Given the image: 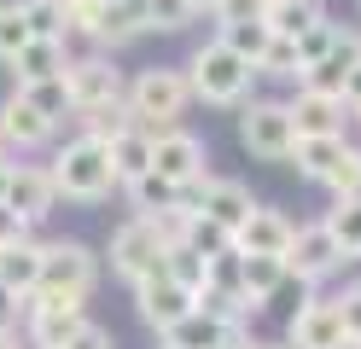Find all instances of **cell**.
Returning <instances> with one entry per match:
<instances>
[{
    "mask_svg": "<svg viewBox=\"0 0 361 349\" xmlns=\"http://www.w3.org/2000/svg\"><path fill=\"white\" fill-rule=\"evenodd\" d=\"M187 70V87H192V105H216V111H239L257 87V64H245L228 41H198L192 59L180 64Z\"/></svg>",
    "mask_w": 361,
    "mask_h": 349,
    "instance_id": "cell-1",
    "label": "cell"
},
{
    "mask_svg": "<svg viewBox=\"0 0 361 349\" xmlns=\"http://www.w3.org/2000/svg\"><path fill=\"white\" fill-rule=\"evenodd\" d=\"M47 175H53V192L71 198V204H105L111 192H117L111 152H105V140H94V134H71V140L53 152Z\"/></svg>",
    "mask_w": 361,
    "mask_h": 349,
    "instance_id": "cell-2",
    "label": "cell"
},
{
    "mask_svg": "<svg viewBox=\"0 0 361 349\" xmlns=\"http://www.w3.org/2000/svg\"><path fill=\"white\" fill-rule=\"evenodd\" d=\"M123 99H128V116L140 128H175L192 111V87H187V70L180 64H146V70L128 76Z\"/></svg>",
    "mask_w": 361,
    "mask_h": 349,
    "instance_id": "cell-3",
    "label": "cell"
},
{
    "mask_svg": "<svg viewBox=\"0 0 361 349\" xmlns=\"http://www.w3.org/2000/svg\"><path fill=\"white\" fill-rule=\"evenodd\" d=\"M41 297H71V302H87L99 291V256L87 250L82 239H53L41 245Z\"/></svg>",
    "mask_w": 361,
    "mask_h": 349,
    "instance_id": "cell-4",
    "label": "cell"
},
{
    "mask_svg": "<svg viewBox=\"0 0 361 349\" xmlns=\"http://www.w3.org/2000/svg\"><path fill=\"white\" fill-rule=\"evenodd\" d=\"M64 87H71V116H94L105 105L123 99L128 76L117 70V53H71V64H64Z\"/></svg>",
    "mask_w": 361,
    "mask_h": 349,
    "instance_id": "cell-5",
    "label": "cell"
},
{
    "mask_svg": "<svg viewBox=\"0 0 361 349\" xmlns=\"http://www.w3.org/2000/svg\"><path fill=\"white\" fill-rule=\"evenodd\" d=\"M164 256H169L164 227H157L152 216H128L117 233H111L105 262H111V274H117L123 286H140L146 274H157V268H164Z\"/></svg>",
    "mask_w": 361,
    "mask_h": 349,
    "instance_id": "cell-6",
    "label": "cell"
},
{
    "mask_svg": "<svg viewBox=\"0 0 361 349\" xmlns=\"http://www.w3.org/2000/svg\"><path fill=\"white\" fill-rule=\"evenodd\" d=\"M239 146L262 163H291L298 128H291L286 99H245L239 105Z\"/></svg>",
    "mask_w": 361,
    "mask_h": 349,
    "instance_id": "cell-7",
    "label": "cell"
},
{
    "mask_svg": "<svg viewBox=\"0 0 361 349\" xmlns=\"http://www.w3.org/2000/svg\"><path fill=\"white\" fill-rule=\"evenodd\" d=\"M152 175H164L180 192H192V186L210 175V146L192 128H180V123L175 128H152Z\"/></svg>",
    "mask_w": 361,
    "mask_h": 349,
    "instance_id": "cell-8",
    "label": "cell"
},
{
    "mask_svg": "<svg viewBox=\"0 0 361 349\" xmlns=\"http://www.w3.org/2000/svg\"><path fill=\"white\" fill-rule=\"evenodd\" d=\"M82 326H87V302L41 297V291L24 302V343H30V349H64Z\"/></svg>",
    "mask_w": 361,
    "mask_h": 349,
    "instance_id": "cell-9",
    "label": "cell"
},
{
    "mask_svg": "<svg viewBox=\"0 0 361 349\" xmlns=\"http://www.w3.org/2000/svg\"><path fill=\"white\" fill-rule=\"evenodd\" d=\"M344 262H350V256L338 250V239L326 233V221H303L298 233H291V250H286V274H291V279L321 286V279H332Z\"/></svg>",
    "mask_w": 361,
    "mask_h": 349,
    "instance_id": "cell-10",
    "label": "cell"
},
{
    "mask_svg": "<svg viewBox=\"0 0 361 349\" xmlns=\"http://www.w3.org/2000/svg\"><path fill=\"white\" fill-rule=\"evenodd\" d=\"M187 209H198V216H210L216 227H228V233H239L245 227V216L257 209V198H251V186L245 180H228V175H204L187 192Z\"/></svg>",
    "mask_w": 361,
    "mask_h": 349,
    "instance_id": "cell-11",
    "label": "cell"
},
{
    "mask_svg": "<svg viewBox=\"0 0 361 349\" xmlns=\"http://www.w3.org/2000/svg\"><path fill=\"white\" fill-rule=\"evenodd\" d=\"M286 343L291 349H350V332H344V314H338L332 297H309L286 326Z\"/></svg>",
    "mask_w": 361,
    "mask_h": 349,
    "instance_id": "cell-12",
    "label": "cell"
},
{
    "mask_svg": "<svg viewBox=\"0 0 361 349\" xmlns=\"http://www.w3.org/2000/svg\"><path fill=\"white\" fill-rule=\"evenodd\" d=\"M6 209L24 227H41L59 209V192H53V175L47 163H12V186H6Z\"/></svg>",
    "mask_w": 361,
    "mask_h": 349,
    "instance_id": "cell-13",
    "label": "cell"
},
{
    "mask_svg": "<svg viewBox=\"0 0 361 349\" xmlns=\"http://www.w3.org/2000/svg\"><path fill=\"white\" fill-rule=\"evenodd\" d=\"M134 309H140V320L152 326L157 338H164L180 314H192V291H187V286H175L169 268H157V274H146L140 286H134Z\"/></svg>",
    "mask_w": 361,
    "mask_h": 349,
    "instance_id": "cell-14",
    "label": "cell"
},
{
    "mask_svg": "<svg viewBox=\"0 0 361 349\" xmlns=\"http://www.w3.org/2000/svg\"><path fill=\"white\" fill-rule=\"evenodd\" d=\"M291 233H298V221H291L286 209H274V204H257L251 216H245V227L233 233V250H245V256H280V262H286Z\"/></svg>",
    "mask_w": 361,
    "mask_h": 349,
    "instance_id": "cell-15",
    "label": "cell"
},
{
    "mask_svg": "<svg viewBox=\"0 0 361 349\" xmlns=\"http://www.w3.org/2000/svg\"><path fill=\"white\" fill-rule=\"evenodd\" d=\"M361 64V30H338V41L326 47V59H314L298 70V87H314V93H338L344 99V76Z\"/></svg>",
    "mask_w": 361,
    "mask_h": 349,
    "instance_id": "cell-16",
    "label": "cell"
},
{
    "mask_svg": "<svg viewBox=\"0 0 361 349\" xmlns=\"http://www.w3.org/2000/svg\"><path fill=\"white\" fill-rule=\"evenodd\" d=\"M286 111H291V128H298V140H303V134H344V128H350V105L338 99V93L298 87V93L286 99Z\"/></svg>",
    "mask_w": 361,
    "mask_h": 349,
    "instance_id": "cell-17",
    "label": "cell"
},
{
    "mask_svg": "<svg viewBox=\"0 0 361 349\" xmlns=\"http://www.w3.org/2000/svg\"><path fill=\"white\" fill-rule=\"evenodd\" d=\"M53 134H59V128H53L41 111H30L18 93L0 99V152H41Z\"/></svg>",
    "mask_w": 361,
    "mask_h": 349,
    "instance_id": "cell-18",
    "label": "cell"
},
{
    "mask_svg": "<svg viewBox=\"0 0 361 349\" xmlns=\"http://www.w3.org/2000/svg\"><path fill=\"white\" fill-rule=\"evenodd\" d=\"M140 35H152L140 0H105L99 6V23H94V47L99 53H123V47H134Z\"/></svg>",
    "mask_w": 361,
    "mask_h": 349,
    "instance_id": "cell-19",
    "label": "cell"
},
{
    "mask_svg": "<svg viewBox=\"0 0 361 349\" xmlns=\"http://www.w3.org/2000/svg\"><path fill=\"white\" fill-rule=\"evenodd\" d=\"M344 146H350V134H303L298 146H291V169L303 180H314V186H326V175L338 169Z\"/></svg>",
    "mask_w": 361,
    "mask_h": 349,
    "instance_id": "cell-20",
    "label": "cell"
},
{
    "mask_svg": "<svg viewBox=\"0 0 361 349\" xmlns=\"http://www.w3.org/2000/svg\"><path fill=\"white\" fill-rule=\"evenodd\" d=\"M105 152H111V169H117V186L140 180V175L152 169V128L128 123V128H117V134L105 140Z\"/></svg>",
    "mask_w": 361,
    "mask_h": 349,
    "instance_id": "cell-21",
    "label": "cell"
},
{
    "mask_svg": "<svg viewBox=\"0 0 361 349\" xmlns=\"http://www.w3.org/2000/svg\"><path fill=\"white\" fill-rule=\"evenodd\" d=\"M0 286H6L12 297H35V286H41V239H18V245H6L0 250Z\"/></svg>",
    "mask_w": 361,
    "mask_h": 349,
    "instance_id": "cell-22",
    "label": "cell"
},
{
    "mask_svg": "<svg viewBox=\"0 0 361 349\" xmlns=\"http://www.w3.org/2000/svg\"><path fill=\"white\" fill-rule=\"evenodd\" d=\"M64 64H71V41H47V35H35L24 53L12 59V87H18V82H47V76H64Z\"/></svg>",
    "mask_w": 361,
    "mask_h": 349,
    "instance_id": "cell-23",
    "label": "cell"
},
{
    "mask_svg": "<svg viewBox=\"0 0 361 349\" xmlns=\"http://www.w3.org/2000/svg\"><path fill=\"white\" fill-rule=\"evenodd\" d=\"M123 192H128V204H134V216H169V209H187V192H180V186H169L164 175H140V180H128L123 186Z\"/></svg>",
    "mask_w": 361,
    "mask_h": 349,
    "instance_id": "cell-24",
    "label": "cell"
},
{
    "mask_svg": "<svg viewBox=\"0 0 361 349\" xmlns=\"http://www.w3.org/2000/svg\"><path fill=\"white\" fill-rule=\"evenodd\" d=\"M262 18H268V30H274V35L303 41L314 23L326 18V6H321V0H268V6H262Z\"/></svg>",
    "mask_w": 361,
    "mask_h": 349,
    "instance_id": "cell-25",
    "label": "cell"
},
{
    "mask_svg": "<svg viewBox=\"0 0 361 349\" xmlns=\"http://www.w3.org/2000/svg\"><path fill=\"white\" fill-rule=\"evenodd\" d=\"M228 338H239V332H228V326H221V320H210L204 309L180 314L169 332H164V343H175V349H216V343H228Z\"/></svg>",
    "mask_w": 361,
    "mask_h": 349,
    "instance_id": "cell-26",
    "label": "cell"
},
{
    "mask_svg": "<svg viewBox=\"0 0 361 349\" xmlns=\"http://www.w3.org/2000/svg\"><path fill=\"white\" fill-rule=\"evenodd\" d=\"M175 245H187L198 256H221V250H233V233L228 227H216L210 216H198V209H180V233H175Z\"/></svg>",
    "mask_w": 361,
    "mask_h": 349,
    "instance_id": "cell-27",
    "label": "cell"
},
{
    "mask_svg": "<svg viewBox=\"0 0 361 349\" xmlns=\"http://www.w3.org/2000/svg\"><path fill=\"white\" fill-rule=\"evenodd\" d=\"M12 93H18V99H24L30 111H41L53 128L64 123V116H71V87H64V76H47V82H18Z\"/></svg>",
    "mask_w": 361,
    "mask_h": 349,
    "instance_id": "cell-28",
    "label": "cell"
},
{
    "mask_svg": "<svg viewBox=\"0 0 361 349\" xmlns=\"http://www.w3.org/2000/svg\"><path fill=\"white\" fill-rule=\"evenodd\" d=\"M321 221H326V233L338 239V250L355 262V256H361V198H332V209H326Z\"/></svg>",
    "mask_w": 361,
    "mask_h": 349,
    "instance_id": "cell-29",
    "label": "cell"
},
{
    "mask_svg": "<svg viewBox=\"0 0 361 349\" xmlns=\"http://www.w3.org/2000/svg\"><path fill=\"white\" fill-rule=\"evenodd\" d=\"M221 41H228L245 64H257V59L268 53V41H274V30H268V18H251V23H221Z\"/></svg>",
    "mask_w": 361,
    "mask_h": 349,
    "instance_id": "cell-30",
    "label": "cell"
},
{
    "mask_svg": "<svg viewBox=\"0 0 361 349\" xmlns=\"http://www.w3.org/2000/svg\"><path fill=\"white\" fill-rule=\"evenodd\" d=\"M30 41L35 35H30V23H24V0H0V64H12Z\"/></svg>",
    "mask_w": 361,
    "mask_h": 349,
    "instance_id": "cell-31",
    "label": "cell"
},
{
    "mask_svg": "<svg viewBox=\"0 0 361 349\" xmlns=\"http://www.w3.org/2000/svg\"><path fill=\"white\" fill-rule=\"evenodd\" d=\"M164 268H169V279H175V286L198 291V286H204V268H210V256H198V250H187V245H169Z\"/></svg>",
    "mask_w": 361,
    "mask_h": 349,
    "instance_id": "cell-32",
    "label": "cell"
},
{
    "mask_svg": "<svg viewBox=\"0 0 361 349\" xmlns=\"http://www.w3.org/2000/svg\"><path fill=\"white\" fill-rule=\"evenodd\" d=\"M24 23H30V35L64 41V0H24Z\"/></svg>",
    "mask_w": 361,
    "mask_h": 349,
    "instance_id": "cell-33",
    "label": "cell"
},
{
    "mask_svg": "<svg viewBox=\"0 0 361 349\" xmlns=\"http://www.w3.org/2000/svg\"><path fill=\"white\" fill-rule=\"evenodd\" d=\"M298 41H286V35H274L268 41V53L257 59V76H286V82H298Z\"/></svg>",
    "mask_w": 361,
    "mask_h": 349,
    "instance_id": "cell-34",
    "label": "cell"
},
{
    "mask_svg": "<svg viewBox=\"0 0 361 349\" xmlns=\"http://www.w3.org/2000/svg\"><path fill=\"white\" fill-rule=\"evenodd\" d=\"M140 6H146V23H152L157 35H180V30L192 23V6H187V0H140Z\"/></svg>",
    "mask_w": 361,
    "mask_h": 349,
    "instance_id": "cell-35",
    "label": "cell"
},
{
    "mask_svg": "<svg viewBox=\"0 0 361 349\" xmlns=\"http://www.w3.org/2000/svg\"><path fill=\"white\" fill-rule=\"evenodd\" d=\"M326 192L332 198H361V146H344L338 169L326 175Z\"/></svg>",
    "mask_w": 361,
    "mask_h": 349,
    "instance_id": "cell-36",
    "label": "cell"
},
{
    "mask_svg": "<svg viewBox=\"0 0 361 349\" xmlns=\"http://www.w3.org/2000/svg\"><path fill=\"white\" fill-rule=\"evenodd\" d=\"M338 30H344V23H332V18H321L314 23V30L298 41V64H314V59H326V47L338 41Z\"/></svg>",
    "mask_w": 361,
    "mask_h": 349,
    "instance_id": "cell-37",
    "label": "cell"
},
{
    "mask_svg": "<svg viewBox=\"0 0 361 349\" xmlns=\"http://www.w3.org/2000/svg\"><path fill=\"white\" fill-rule=\"evenodd\" d=\"M262 18V0H221L216 6V23H251Z\"/></svg>",
    "mask_w": 361,
    "mask_h": 349,
    "instance_id": "cell-38",
    "label": "cell"
},
{
    "mask_svg": "<svg viewBox=\"0 0 361 349\" xmlns=\"http://www.w3.org/2000/svg\"><path fill=\"white\" fill-rule=\"evenodd\" d=\"M332 302H338V314H344V332L361 338V286H350L344 297H332Z\"/></svg>",
    "mask_w": 361,
    "mask_h": 349,
    "instance_id": "cell-39",
    "label": "cell"
},
{
    "mask_svg": "<svg viewBox=\"0 0 361 349\" xmlns=\"http://www.w3.org/2000/svg\"><path fill=\"white\" fill-rule=\"evenodd\" d=\"M64 349H117V343H111V332H105L99 320H87V326H82V332L64 343Z\"/></svg>",
    "mask_w": 361,
    "mask_h": 349,
    "instance_id": "cell-40",
    "label": "cell"
},
{
    "mask_svg": "<svg viewBox=\"0 0 361 349\" xmlns=\"http://www.w3.org/2000/svg\"><path fill=\"white\" fill-rule=\"evenodd\" d=\"M18 239H35V227H24L6 204H0V250H6V245H18Z\"/></svg>",
    "mask_w": 361,
    "mask_h": 349,
    "instance_id": "cell-41",
    "label": "cell"
},
{
    "mask_svg": "<svg viewBox=\"0 0 361 349\" xmlns=\"http://www.w3.org/2000/svg\"><path fill=\"white\" fill-rule=\"evenodd\" d=\"M18 314H24V297H12L6 286H0V326H12Z\"/></svg>",
    "mask_w": 361,
    "mask_h": 349,
    "instance_id": "cell-42",
    "label": "cell"
},
{
    "mask_svg": "<svg viewBox=\"0 0 361 349\" xmlns=\"http://www.w3.org/2000/svg\"><path fill=\"white\" fill-rule=\"evenodd\" d=\"M344 105H361V64L344 76Z\"/></svg>",
    "mask_w": 361,
    "mask_h": 349,
    "instance_id": "cell-43",
    "label": "cell"
},
{
    "mask_svg": "<svg viewBox=\"0 0 361 349\" xmlns=\"http://www.w3.org/2000/svg\"><path fill=\"white\" fill-rule=\"evenodd\" d=\"M187 6H192V18H216V6H221V0H187Z\"/></svg>",
    "mask_w": 361,
    "mask_h": 349,
    "instance_id": "cell-44",
    "label": "cell"
},
{
    "mask_svg": "<svg viewBox=\"0 0 361 349\" xmlns=\"http://www.w3.org/2000/svg\"><path fill=\"white\" fill-rule=\"evenodd\" d=\"M6 186H12V163H6V152H0V204H6Z\"/></svg>",
    "mask_w": 361,
    "mask_h": 349,
    "instance_id": "cell-45",
    "label": "cell"
},
{
    "mask_svg": "<svg viewBox=\"0 0 361 349\" xmlns=\"http://www.w3.org/2000/svg\"><path fill=\"white\" fill-rule=\"evenodd\" d=\"M251 349H291L286 338H251Z\"/></svg>",
    "mask_w": 361,
    "mask_h": 349,
    "instance_id": "cell-46",
    "label": "cell"
},
{
    "mask_svg": "<svg viewBox=\"0 0 361 349\" xmlns=\"http://www.w3.org/2000/svg\"><path fill=\"white\" fill-rule=\"evenodd\" d=\"M0 349H24V343H18V332H12V326H0Z\"/></svg>",
    "mask_w": 361,
    "mask_h": 349,
    "instance_id": "cell-47",
    "label": "cell"
},
{
    "mask_svg": "<svg viewBox=\"0 0 361 349\" xmlns=\"http://www.w3.org/2000/svg\"><path fill=\"white\" fill-rule=\"evenodd\" d=\"M216 349H251V338L239 332V338H228V343H216Z\"/></svg>",
    "mask_w": 361,
    "mask_h": 349,
    "instance_id": "cell-48",
    "label": "cell"
},
{
    "mask_svg": "<svg viewBox=\"0 0 361 349\" xmlns=\"http://www.w3.org/2000/svg\"><path fill=\"white\" fill-rule=\"evenodd\" d=\"M350 123H361V105H350Z\"/></svg>",
    "mask_w": 361,
    "mask_h": 349,
    "instance_id": "cell-49",
    "label": "cell"
},
{
    "mask_svg": "<svg viewBox=\"0 0 361 349\" xmlns=\"http://www.w3.org/2000/svg\"><path fill=\"white\" fill-rule=\"evenodd\" d=\"M350 349H361V338H350Z\"/></svg>",
    "mask_w": 361,
    "mask_h": 349,
    "instance_id": "cell-50",
    "label": "cell"
},
{
    "mask_svg": "<svg viewBox=\"0 0 361 349\" xmlns=\"http://www.w3.org/2000/svg\"><path fill=\"white\" fill-rule=\"evenodd\" d=\"M157 349H175V343H157Z\"/></svg>",
    "mask_w": 361,
    "mask_h": 349,
    "instance_id": "cell-51",
    "label": "cell"
},
{
    "mask_svg": "<svg viewBox=\"0 0 361 349\" xmlns=\"http://www.w3.org/2000/svg\"><path fill=\"white\" fill-rule=\"evenodd\" d=\"M262 6H268V0H262Z\"/></svg>",
    "mask_w": 361,
    "mask_h": 349,
    "instance_id": "cell-52",
    "label": "cell"
}]
</instances>
